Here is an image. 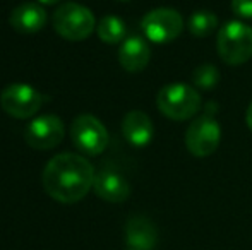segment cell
<instances>
[{
	"label": "cell",
	"instance_id": "cell-1",
	"mask_svg": "<svg viewBox=\"0 0 252 250\" xmlns=\"http://www.w3.org/2000/svg\"><path fill=\"white\" fill-rule=\"evenodd\" d=\"M94 168L86 158L74 153L53 156L43 170L45 192L62 204H74L93 189Z\"/></svg>",
	"mask_w": 252,
	"mask_h": 250
},
{
	"label": "cell",
	"instance_id": "cell-2",
	"mask_svg": "<svg viewBox=\"0 0 252 250\" xmlns=\"http://www.w3.org/2000/svg\"><path fill=\"white\" fill-rule=\"evenodd\" d=\"M156 107L170 120H189L201 110V94L189 84H166L156 96Z\"/></svg>",
	"mask_w": 252,
	"mask_h": 250
},
{
	"label": "cell",
	"instance_id": "cell-3",
	"mask_svg": "<svg viewBox=\"0 0 252 250\" xmlns=\"http://www.w3.org/2000/svg\"><path fill=\"white\" fill-rule=\"evenodd\" d=\"M218 55L226 65H242L252 58V28L242 21H228L218 31Z\"/></svg>",
	"mask_w": 252,
	"mask_h": 250
},
{
	"label": "cell",
	"instance_id": "cell-4",
	"mask_svg": "<svg viewBox=\"0 0 252 250\" xmlns=\"http://www.w3.org/2000/svg\"><path fill=\"white\" fill-rule=\"evenodd\" d=\"M52 23L55 31L69 41H83L98 26L93 12L76 2H65L53 12Z\"/></svg>",
	"mask_w": 252,
	"mask_h": 250
},
{
	"label": "cell",
	"instance_id": "cell-5",
	"mask_svg": "<svg viewBox=\"0 0 252 250\" xmlns=\"http://www.w3.org/2000/svg\"><path fill=\"white\" fill-rule=\"evenodd\" d=\"M141 29H143L144 36L153 43H172L184 31L182 14L170 7L153 9L143 17Z\"/></svg>",
	"mask_w": 252,
	"mask_h": 250
},
{
	"label": "cell",
	"instance_id": "cell-6",
	"mask_svg": "<svg viewBox=\"0 0 252 250\" xmlns=\"http://www.w3.org/2000/svg\"><path fill=\"white\" fill-rule=\"evenodd\" d=\"M70 139L81 153L98 156L108 146V130L93 115H79L70 125Z\"/></svg>",
	"mask_w": 252,
	"mask_h": 250
},
{
	"label": "cell",
	"instance_id": "cell-7",
	"mask_svg": "<svg viewBox=\"0 0 252 250\" xmlns=\"http://www.w3.org/2000/svg\"><path fill=\"white\" fill-rule=\"evenodd\" d=\"M41 103H43V98H41L40 91L34 89L30 84L14 83L7 86L0 94V105H2L3 111L14 118H21V120L36 115Z\"/></svg>",
	"mask_w": 252,
	"mask_h": 250
},
{
	"label": "cell",
	"instance_id": "cell-8",
	"mask_svg": "<svg viewBox=\"0 0 252 250\" xmlns=\"http://www.w3.org/2000/svg\"><path fill=\"white\" fill-rule=\"evenodd\" d=\"M221 142V129L209 113L196 118L186 132V146L196 158H206L218 149Z\"/></svg>",
	"mask_w": 252,
	"mask_h": 250
},
{
	"label": "cell",
	"instance_id": "cell-9",
	"mask_svg": "<svg viewBox=\"0 0 252 250\" xmlns=\"http://www.w3.org/2000/svg\"><path fill=\"white\" fill-rule=\"evenodd\" d=\"M65 136L63 122L57 115L34 117L24 129V140L28 146L38 151H48L57 147Z\"/></svg>",
	"mask_w": 252,
	"mask_h": 250
},
{
	"label": "cell",
	"instance_id": "cell-10",
	"mask_svg": "<svg viewBox=\"0 0 252 250\" xmlns=\"http://www.w3.org/2000/svg\"><path fill=\"white\" fill-rule=\"evenodd\" d=\"M47 10L34 2H26L17 5L16 9L10 12L9 23L12 26V29H16L17 33L23 34H33L41 31L47 26Z\"/></svg>",
	"mask_w": 252,
	"mask_h": 250
},
{
	"label": "cell",
	"instance_id": "cell-11",
	"mask_svg": "<svg viewBox=\"0 0 252 250\" xmlns=\"http://www.w3.org/2000/svg\"><path fill=\"white\" fill-rule=\"evenodd\" d=\"M93 190L100 199L112 204L124 202L130 195L129 182L113 170H101L100 173H96L93 182Z\"/></svg>",
	"mask_w": 252,
	"mask_h": 250
},
{
	"label": "cell",
	"instance_id": "cell-12",
	"mask_svg": "<svg viewBox=\"0 0 252 250\" xmlns=\"http://www.w3.org/2000/svg\"><path fill=\"white\" fill-rule=\"evenodd\" d=\"M126 242L129 249L153 250L158 244V231L146 216H130L126 223Z\"/></svg>",
	"mask_w": 252,
	"mask_h": 250
},
{
	"label": "cell",
	"instance_id": "cell-13",
	"mask_svg": "<svg viewBox=\"0 0 252 250\" xmlns=\"http://www.w3.org/2000/svg\"><path fill=\"white\" fill-rule=\"evenodd\" d=\"M151 60V48L141 36H129L122 41L119 50V62L127 72H141Z\"/></svg>",
	"mask_w": 252,
	"mask_h": 250
},
{
	"label": "cell",
	"instance_id": "cell-14",
	"mask_svg": "<svg viewBox=\"0 0 252 250\" xmlns=\"http://www.w3.org/2000/svg\"><path fill=\"white\" fill-rule=\"evenodd\" d=\"M122 134L129 144L136 147H144L151 142L155 136V127H153L151 118L144 111L132 110L124 117Z\"/></svg>",
	"mask_w": 252,
	"mask_h": 250
},
{
	"label": "cell",
	"instance_id": "cell-15",
	"mask_svg": "<svg viewBox=\"0 0 252 250\" xmlns=\"http://www.w3.org/2000/svg\"><path fill=\"white\" fill-rule=\"evenodd\" d=\"M98 36L103 43L108 45H117L122 43L127 36V26L120 17L117 16H105L100 19L96 26Z\"/></svg>",
	"mask_w": 252,
	"mask_h": 250
},
{
	"label": "cell",
	"instance_id": "cell-16",
	"mask_svg": "<svg viewBox=\"0 0 252 250\" xmlns=\"http://www.w3.org/2000/svg\"><path fill=\"white\" fill-rule=\"evenodd\" d=\"M218 28V16L211 10H197L189 19V31L196 38H206Z\"/></svg>",
	"mask_w": 252,
	"mask_h": 250
},
{
	"label": "cell",
	"instance_id": "cell-17",
	"mask_svg": "<svg viewBox=\"0 0 252 250\" xmlns=\"http://www.w3.org/2000/svg\"><path fill=\"white\" fill-rule=\"evenodd\" d=\"M192 81L201 89H213L220 81V72L213 63H202L192 72Z\"/></svg>",
	"mask_w": 252,
	"mask_h": 250
},
{
	"label": "cell",
	"instance_id": "cell-18",
	"mask_svg": "<svg viewBox=\"0 0 252 250\" xmlns=\"http://www.w3.org/2000/svg\"><path fill=\"white\" fill-rule=\"evenodd\" d=\"M232 10L242 19H252V0H232Z\"/></svg>",
	"mask_w": 252,
	"mask_h": 250
},
{
	"label": "cell",
	"instance_id": "cell-19",
	"mask_svg": "<svg viewBox=\"0 0 252 250\" xmlns=\"http://www.w3.org/2000/svg\"><path fill=\"white\" fill-rule=\"evenodd\" d=\"M246 122H247V127H249V129H251V132H252V101H251L249 108H247V113H246Z\"/></svg>",
	"mask_w": 252,
	"mask_h": 250
},
{
	"label": "cell",
	"instance_id": "cell-20",
	"mask_svg": "<svg viewBox=\"0 0 252 250\" xmlns=\"http://www.w3.org/2000/svg\"><path fill=\"white\" fill-rule=\"evenodd\" d=\"M38 3H41V5H55V3H59L60 0H36Z\"/></svg>",
	"mask_w": 252,
	"mask_h": 250
},
{
	"label": "cell",
	"instance_id": "cell-21",
	"mask_svg": "<svg viewBox=\"0 0 252 250\" xmlns=\"http://www.w3.org/2000/svg\"><path fill=\"white\" fill-rule=\"evenodd\" d=\"M119 2H129V0H119Z\"/></svg>",
	"mask_w": 252,
	"mask_h": 250
},
{
	"label": "cell",
	"instance_id": "cell-22",
	"mask_svg": "<svg viewBox=\"0 0 252 250\" xmlns=\"http://www.w3.org/2000/svg\"><path fill=\"white\" fill-rule=\"evenodd\" d=\"M127 250H134V249H127Z\"/></svg>",
	"mask_w": 252,
	"mask_h": 250
}]
</instances>
